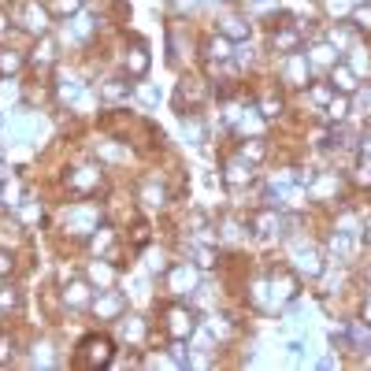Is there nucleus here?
I'll return each instance as SVG.
<instances>
[{"label": "nucleus", "instance_id": "nucleus-8", "mask_svg": "<svg viewBox=\"0 0 371 371\" xmlns=\"http://www.w3.org/2000/svg\"><path fill=\"white\" fill-rule=\"evenodd\" d=\"M301 45V30H286V26H279V30H271V49L282 52V56H290V52H297Z\"/></svg>", "mask_w": 371, "mask_h": 371}, {"label": "nucleus", "instance_id": "nucleus-13", "mask_svg": "<svg viewBox=\"0 0 371 371\" xmlns=\"http://www.w3.org/2000/svg\"><path fill=\"white\" fill-rule=\"evenodd\" d=\"M193 282H197L193 267H186V264H174V267H171V286H174V293H186Z\"/></svg>", "mask_w": 371, "mask_h": 371}, {"label": "nucleus", "instance_id": "nucleus-28", "mask_svg": "<svg viewBox=\"0 0 371 371\" xmlns=\"http://www.w3.org/2000/svg\"><path fill=\"white\" fill-rule=\"evenodd\" d=\"M260 115H264V119H275V115H282V101H279V97H267V101L260 104Z\"/></svg>", "mask_w": 371, "mask_h": 371}, {"label": "nucleus", "instance_id": "nucleus-20", "mask_svg": "<svg viewBox=\"0 0 371 371\" xmlns=\"http://www.w3.org/2000/svg\"><path fill=\"white\" fill-rule=\"evenodd\" d=\"M208 56H212V60H231V41H226L223 34L212 38V41H208Z\"/></svg>", "mask_w": 371, "mask_h": 371}, {"label": "nucleus", "instance_id": "nucleus-22", "mask_svg": "<svg viewBox=\"0 0 371 371\" xmlns=\"http://www.w3.org/2000/svg\"><path fill=\"white\" fill-rule=\"evenodd\" d=\"M312 60H315V63H327V67H334V63H338V49L315 45V49H312Z\"/></svg>", "mask_w": 371, "mask_h": 371}, {"label": "nucleus", "instance_id": "nucleus-29", "mask_svg": "<svg viewBox=\"0 0 371 371\" xmlns=\"http://www.w3.org/2000/svg\"><path fill=\"white\" fill-rule=\"evenodd\" d=\"M56 93H60V97H67V101H74V97L82 93V85H79V79H67V82H60V85H56Z\"/></svg>", "mask_w": 371, "mask_h": 371}, {"label": "nucleus", "instance_id": "nucleus-9", "mask_svg": "<svg viewBox=\"0 0 371 371\" xmlns=\"http://www.w3.org/2000/svg\"><path fill=\"white\" fill-rule=\"evenodd\" d=\"M167 331H171V338L193 334V312H186V308H167Z\"/></svg>", "mask_w": 371, "mask_h": 371}, {"label": "nucleus", "instance_id": "nucleus-12", "mask_svg": "<svg viewBox=\"0 0 371 371\" xmlns=\"http://www.w3.org/2000/svg\"><path fill=\"white\" fill-rule=\"evenodd\" d=\"M126 71H130V79H141V74L149 71V49L145 45H134L126 52Z\"/></svg>", "mask_w": 371, "mask_h": 371}, {"label": "nucleus", "instance_id": "nucleus-7", "mask_svg": "<svg viewBox=\"0 0 371 371\" xmlns=\"http://www.w3.org/2000/svg\"><path fill=\"white\" fill-rule=\"evenodd\" d=\"M282 79L290 85H308V60L301 52H290L286 56V67H282Z\"/></svg>", "mask_w": 371, "mask_h": 371}, {"label": "nucleus", "instance_id": "nucleus-27", "mask_svg": "<svg viewBox=\"0 0 371 371\" xmlns=\"http://www.w3.org/2000/svg\"><path fill=\"white\" fill-rule=\"evenodd\" d=\"M193 253H197V264H201V267H212L215 260H220V253H215V249H208V245H197Z\"/></svg>", "mask_w": 371, "mask_h": 371}, {"label": "nucleus", "instance_id": "nucleus-21", "mask_svg": "<svg viewBox=\"0 0 371 371\" xmlns=\"http://www.w3.org/2000/svg\"><path fill=\"white\" fill-rule=\"evenodd\" d=\"M163 197H167V193H163L160 186H141V201H145L149 208H160V204H163Z\"/></svg>", "mask_w": 371, "mask_h": 371}, {"label": "nucleus", "instance_id": "nucleus-24", "mask_svg": "<svg viewBox=\"0 0 371 371\" xmlns=\"http://www.w3.org/2000/svg\"><path fill=\"white\" fill-rule=\"evenodd\" d=\"M327 112H331V119H345V112H349V101H345V93H342V97H331V104H327Z\"/></svg>", "mask_w": 371, "mask_h": 371}, {"label": "nucleus", "instance_id": "nucleus-40", "mask_svg": "<svg viewBox=\"0 0 371 371\" xmlns=\"http://www.w3.org/2000/svg\"><path fill=\"white\" fill-rule=\"evenodd\" d=\"M368 245H371V226H368Z\"/></svg>", "mask_w": 371, "mask_h": 371}, {"label": "nucleus", "instance_id": "nucleus-3", "mask_svg": "<svg viewBox=\"0 0 371 371\" xmlns=\"http://www.w3.org/2000/svg\"><path fill=\"white\" fill-rule=\"evenodd\" d=\"M115 356V349L108 338H85L79 349V368H108Z\"/></svg>", "mask_w": 371, "mask_h": 371}, {"label": "nucleus", "instance_id": "nucleus-16", "mask_svg": "<svg viewBox=\"0 0 371 371\" xmlns=\"http://www.w3.org/2000/svg\"><path fill=\"white\" fill-rule=\"evenodd\" d=\"M264 152H267V145H264V138H249L245 145H242V160H249V163H256V160H264Z\"/></svg>", "mask_w": 371, "mask_h": 371}, {"label": "nucleus", "instance_id": "nucleus-38", "mask_svg": "<svg viewBox=\"0 0 371 371\" xmlns=\"http://www.w3.org/2000/svg\"><path fill=\"white\" fill-rule=\"evenodd\" d=\"M364 320H368V327H371V293L364 297Z\"/></svg>", "mask_w": 371, "mask_h": 371}, {"label": "nucleus", "instance_id": "nucleus-19", "mask_svg": "<svg viewBox=\"0 0 371 371\" xmlns=\"http://www.w3.org/2000/svg\"><path fill=\"white\" fill-rule=\"evenodd\" d=\"M253 226H256L260 238H271V234H275V226H279V215L264 212V215H256V220H253Z\"/></svg>", "mask_w": 371, "mask_h": 371}, {"label": "nucleus", "instance_id": "nucleus-30", "mask_svg": "<svg viewBox=\"0 0 371 371\" xmlns=\"http://www.w3.org/2000/svg\"><path fill=\"white\" fill-rule=\"evenodd\" d=\"M19 304V293L12 286H0V308H15Z\"/></svg>", "mask_w": 371, "mask_h": 371}, {"label": "nucleus", "instance_id": "nucleus-32", "mask_svg": "<svg viewBox=\"0 0 371 371\" xmlns=\"http://www.w3.org/2000/svg\"><path fill=\"white\" fill-rule=\"evenodd\" d=\"M327 12H331V15H345V12H353V4H349V0H327Z\"/></svg>", "mask_w": 371, "mask_h": 371}, {"label": "nucleus", "instance_id": "nucleus-14", "mask_svg": "<svg viewBox=\"0 0 371 371\" xmlns=\"http://www.w3.org/2000/svg\"><path fill=\"white\" fill-rule=\"evenodd\" d=\"M297 271H304V275H320V271H323L320 253H315V249H301V253H297Z\"/></svg>", "mask_w": 371, "mask_h": 371}, {"label": "nucleus", "instance_id": "nucleus-31", "mask_svg": "<svg viewBox=\"0 0 371 371\" xmlns=\"http://www.w3.org/2000/svg\"><path fill=\"white\" fill-rule=\"evenodd\" d=\"M12 271H15V256L0 249V279H8V275H12Z\"/></svg>", "mask_w": 371, "mask_h": 371}, {"label": "nucleus", "instance_id": "nucleus-18", "mask_svg": "<svg viewBox=\"0 0 371 371\" xmlns=\"http://www.w3.org/2000/svg\"><path fill=\"white\" fill-rule=\"evenodd\" d=\"M23 56H19V52L15 49H8V52H0V71H4V74H15V71H23Z\"/></svg>", "mask_w": 371, "mask_h": 371}, {"label": "nucleus", "instance_id": "nucleus-23", "mask_svg": "<svg viewBox=\"0 0 371 371\" xmlns=\"http://www.w3.org/2000/svg\"><path fill=\"white\" fill-rule=\"evenodd\" d=\"M141 334H145V323H141L138 315H130V323H123V338L126 342H138Z\"/></svg>", "mask_w": 371, "mask_h": 371}, {"label": "nucleus", "instance_id": "nucleus-34", "mask_svg": "<svg viewBox=\"0 0 371 371\" xmlns=\"http://www.w3.org/2000/svg\"><path fill=\"white\" fill-rule=\"evenodd\" d=\"M138 93H141V101H145V104H156V101H160V90H156V85H141Z\"/></svg>", "mask_w": 371, "mask_h": 371}, {"label": "nucleus", "instance_id": "nucleus-41", "mask_svg": "<svg viewBox=\"0 0 371 371\" xmlns=\"http://www.w3.org/2000/svg\"><path fill=\"white\" fill-rule=\"evenodd\" d=\"M0 174H4V167H0Z\"/></svg>", "mask_w": 371, "mask_h": 371}, {"label": "nucleus", "instance_id": "nucleus-35", "mask_svg": "<svg viewBox=\"0 0 371 371\" xmlns=\"http://www.w3.org/2000/svg\"><path fill=\"white\" fill-rule=\"evenodd\" d=\"M23 220H26V223L41 220V204H34V201H30V204H23Z\"/></svg>", "mask_w": 371, "mask_h": 371}, {"label": "nucleus", "instance_id": "nucleus-5", "mask_svg": "<svg viewBox=\"0 0 371 371\" xmlns=\"http://www.w3.org/2000/svg\"><path fill=\"white\" fill-rule=\"evenodd\" d=\"M97 182H101V171H97V167H74V171H67V190L79 193V197H85L90 190H97Z\"/></svg>", "mask_w": 371, "mask_h": 371}, {"label": "nucleus", "instance_id": "nucleus-37", "mask_svg": "<svg viewBox=\"0 0 371 371\" xmlns=\"http://www.w3.org/2000/svg\"><path fill=\"white\" fill-rule=\"evenodd\" d=\"M56 8H60V12H67V15H74L82 8V0H56Z\"/></svg>", "mask_w": 371, "mask_h": 371}, {"label": "nucleus", "instance_id": "nucleus-11", "mask_svg": "<svg viewBox=\"0 0 371 371\" xmlns=\"http://www.w3.org/2000/svg\"><path fill=\"white\" fill-rule=\"evenodd\" d=\"M220 34L231 38V41H242V38L253 34V26H249V19H242V15H226L223 26H220Z\"/></svg>", "mask_w": 371, "mask_h": 371}, {"label": "nucleus", "instance_id": "nucleus-15", "mask_svg": "<svg viewBox=\"0 0 371 371\" xmlns=\"http://www.w3.org/2000/svg\"><path fill=\"white\" fill-rule=\"evenodd\" d=\"M223 182H231V186L253 182V171H249V160H245V163H231V167L223 171Z\"/></svg>", "mask_w": 371, "mask_h": 371}, {"label": "nucleus", "instance_id": "nucleus-1", "mask_svg": "<svg viewBox=\"0 0 371 371\" xmlns=\"http://www.w3.org/2000/svg\"><path fill=\"white\" fill-rule=\"evenodd\" d=\"M12 19L23 30H30V34H49V12H45V4H38V0H15Z\"/></svg>", "mask_w": 371, "mask_h": 371}, {"label": "nucleus", "instance_id": "nucleus-25", "mask_svg": "<svg viewBox=\"0 0 371 371\" xmlns=\"http://www.w3.org/2000/svg\"><path fill=\"white\" fill-rule=\"evenodd\" d=\"M171 364H174V368H186V364H190V353L182 349V338H174V345H171Z\"/></svg>", "mask_w": 371, "mask_h": 371}, {"label": "nucleus", "instance_id": "nucleus-33", "mask_svg": "<svg viewBox=\"0 0 371 371\" xmlns=\"http://www.w3.org/2000/svg\"><path fill=\"white\" fill-rule=\"evenodd\" d=\"M90 275H93V282H101V286H108V282H112V267L101 264V267H93Z\"/></svg>", "mask_w": 371, "mask_h": 371}, {"label": "nucleus", "instance_id": "nucleus-39", "mask_svg": "<svg viewBox=\"0 0 371 371\" xmlns=\"http://www.w3.org/2000/svg\"><path fill=\"white\" fill-rule=\"evenodd\" d=\"M4 30H8V19H4V12H0V34H4Z\"/></svg>", "mask_w": 371, "mask_h": 371}, {"label": "nucleus", "instance_id": "nucleus-36", "mask_svg": "<svg viewBox=\"0 0 371 371\" xmlns=\"http://www.w3.org/2000/svg\"><path fill=\"white\" fill-rule=\"evenodd\" d=\"M331 93H334V85H315V90H312V101H331Z\"/></svg>", "mask_w": 371, "mask_h": 371}, {"label": "nucleus", "instance_id": "nucleus-2", "mask_svg": "<svg viewBox=\"0 0 371 371\" xmlns=\"http://www.w3.org/2000/svg\"><path fill=\"white\" fill-rule=\"evenodd\" d=\"M204 97H208V90H204L201 79H182L179 90H174V108H179V115L186 119L204 104Z\"/></svg>", "mask_w": 371, "mask_h": 371}, {"label": "nucleus", "instance_id": "nucleus-6", "mask_svg": "<svg viewBox=\"0 0 371 371\" xmlns=\"http://www.w3.org/2000/svg\"><path fill=\"white\" fill-rule=\"evenodd\" d=\"M93 308L101 312L104 320H115V315L126 308V297L119 290H101V293H97V301H93Z\"/></svg>", "mask_w": 371, "mask_h": 371}, {"label": "nucleus", "instance_id": "nucleus-17", "mask_svg": "<svg viewBox=\"0 0 371 371\" xmlns=\"http://www.w3.org/2000/svg\"><path fill=\"white\" fill-rule=\"evenodd\" d=\"M85 290H90L85 282H74V286H67V290H63V304H71V308H82V304H85Z\"/></svg>", "mask_w": 371, "mask_h": 371}, {"label": "nucleus", "instance_id": "nucleus-4", "mask_svg": "<svg viewBox=\"0 0 371 371\" xmlns=\"http://www.w3.org/2000/svg\"><path fill=\"white\" fill-rule=\"evenodd\" d=\"M130 93H134V85L126 79H104L97 85V97H101L104 104H123V101H130Z\"/></svg>", "mask_w": 371, "mask_h": 371}, {"label": "nucleus", "instance_id": "nucleus-26", "mask_svg": "<svg viewBox=\"0 0 371 371\" xmlns=\"http://www.w3.org/2000/svg\"><path fill=\"white\" fill-rule=\"evenodd\" d=\"M353 19H356V26L364 30V34H371V4H364V8H353Z\"/></svg>", "mask_w": 371, "mask_h": 371}, {"label": "nucleus", "instance_id": "nucleus-10", "mask_svg": "<svg viewBox=\"0 0 371 371\" xmlns=\"http://www.w3.org/2000/svg\"><path fill=\"white\" fill-rule=\"evenodd\" d=\"M331 85H334V90H338V93H345V97H349V93H353V90H356V74H353V71H349V67H345V63H342V60H338V63H334V67H331Z\"/></svg>", "mask_w": 371, "mask_h": 371}]
</instances>
